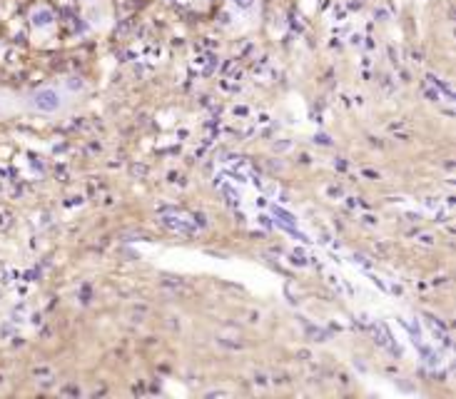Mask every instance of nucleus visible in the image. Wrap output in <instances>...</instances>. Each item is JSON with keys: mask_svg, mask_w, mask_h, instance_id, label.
Here are the masks:
<instances>
[{"mask_svg": "<svg viewBox=\"0 0 456 399\" xmlns=\"http://www.w3.org/2000/svg\"><path fill=\"white\" fill-rule=\"evenodd\" d=\"M30 23H33V28H38V30H48V28L55 25V13H53L50 8H35L33 15H30Z\"/></svg>", "mask_w": 456, "mask_h": 399, "instance_id": "2", "label": "nucleus"}, {"mask_svg": "<svg viewBox=\"0 0 456 399\" xmlns=\"http://www.w3.org/2000/svg\"><path fill=\"white\" fill-rule=\"evenodd\" d=\"M255 3H257V0H232V5H235L237 10H252Z\"/></svg>", "mask_w": 456, "mask_h": 399, "instance_id": "3", "label": "nucleus"}, {"mask_svg": "<svg viewBox=\"0 0 456 399\" xmlns=\"http://www.w3.org/2000/svg\"><path fill=\"white\" fill-rule=\"evenodd\" d=\"M63 92L55 90V87H40L30 95V108L38 110V113H45V115H53L63 108Z\"/></svg>", "mask_w": 456, "mask_h": 399, "instance_id": "1", "label": "nucleus"}, {"mask_svg": "<svg viewBox=\"0 0 456 399\" xmlns=\"http://www.w3.org/2000/svg\"><path fill=\"white\" fill-rule=\"evenodd\" d=\"M67 85H70V90H82V87H85V82H82L80 77H70Z\"/></svg>", "mask_w": 456, "mask_h": 399, "instance_id": "4", "label": "nucleus"}]
</instances>
